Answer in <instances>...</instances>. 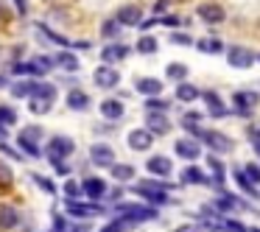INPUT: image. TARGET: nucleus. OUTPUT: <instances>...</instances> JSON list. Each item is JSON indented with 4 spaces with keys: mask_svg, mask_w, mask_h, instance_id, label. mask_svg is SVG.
Masks as SVG:
<instances>
[{
    "mask_svg": "<svg viewBox=\"0 0 260 232\" xmlns=\"http://www.w3.org/2000/svg\"><path fill=\"white\" fill-rule=\"evenodd\" d=\"M174 190V185H168L165 179H143L135 182V193L143 196V202H148V207H159V204H171L168 193Z\"/></svg>",
    "mask_w": 260,
    "mask_h": 232,
    "instance_id": "f257e3e1",
    "label": "nucleus"
},
{
    "mask_svg": "<svg viewBox=\"0 0 260 232\" xmlns=\"http://www.w3.org/2000/svg\"><path fill=\"white\" fill-rule=\"evenodd\" d=\"M187 135H190L193 140H202L215 157H218V154H230L232 148H235L232 137L221 135V131H215V129H202V126H196V129H187Z\"/></svg>",
    "mask_w": 260,
    "mask_h": 232,
    "instance_id": "f03ea898",
    "label": "nucleus"
},
{
    "mask_svg": "<svg viewBox=\"0 0 260 232\" xmlns=\"http://www.w3.org/2000/svg\"><path fill=\"white\" fill-rule=\"evenodd\" d=\"M53 101H56V87L45 84V81H37L34 92L28 95V109L37 115H45V112H51Z\"/></svg>",
    "mask_w": 260,
    "mask_h": 232,
    "instance_id": "7ed1b4c3",
    "label": "nucleus"
},
{
    "mask_svg": "<svg viewBox=\"0 0 260 232\" xmlns=\"http://www.w3.org/2000/svg\"><path fill=\"white\" fill-rule=\"evenodd\" d=\"M53 68H56V64H53V56H34V59H25V62H14L12 73L31 76V79H42V76L51 73Z\"/></svg>",
    "mask_w": 260,
    "mask_h": 232,
    "instance_id": "20e7f679",
    "label": "nucleus"
},
{
    "mask_svg": "<svg viewBox=\"0 0 260 232\" xmlns=\"http://www.w3.org/2000/svg\"><path fill=\"white\" fill-rule=\"evenodd\" d=\"M115 215H118V218H123V221H129L132 226L143 224V221L159 218L157 207H148V204H118V207H115Z\"/></svg>",
    "mask_w": 260,
    "mask_h": 232,
    "instance_id": "39448f33",
    "label": "nucleus"
},
{
    "mask_svg": "<svg viewBox=\"0 0 260 232\" xmlns=\"http://www.w3.org/2000/svg\"><path fill=\"white\" fill-rule=\"evenodd\" d=\"M73 154H76V143L70 140V137L56 135V137L48 140V159H51V162H64V159L73 157Z\"/></svg>",
    "mask_w": 260,
    "mask_h": 232,
    "instance_id": "423d86ee",
    "label": "nucleus"
},
{
    "mask_svg": "<svg viewBox=\"0 0 260 232\" xmlns=\"http://www.w3.org/2000/svg\"><path fill=\"white\" fill-rule=\"evenodd\" d=\"M232 104H235V109H232V112H235L238 118H252L254 107H260V92H254V90H238L235 95H232Z\"/></svg>",
    "mask_w": 260,
    "mask_h": 232,
    "instance_id": "0eeeda50",
    "label": "nucleus"
},
{
    "mask_svg": "<svg viewBox=\"0 0 260 232\" xmlns=\"http://www.w3.org/2000/svg\"><path fill=\"white\" fill-rule=\"evenodd\" d=\"M64 213L73 215V218H98V215H104L107 210H104L98 202H90V204H84V202H64Z\"/></svg>",
    "mask_w": 260,
    "mask_h": 232,
    "instance_id": "6e6552de",
    "label": "nucleus"
},
{
    "mask_svg": "<svg viewBox=\"0 0 260 232\" xmlns=\"http://www.w3.org/2000/svg\"><path fill=\"white\" fill-rule=\"evenodd\" d=\"M226 62H230V68H235V70H246V68L254 64V53L249 51V48H243V45H232V48H226Z\"/></svg>",
    "mask_w": 260,
    "mask_h": 232,
    "instance_id": "1a4fd4ad",
    "label": "nucleus"
},
{
    "mask_svg": "<svg viewBox=\"0 0 260 232\" xmlns=\"http://www.w3.org/2000/svg\"><path fill=\"white\" fill-rule=\"evenodd\" d=\"M199 98H204V104H207V115L210 118H230L232 109H226V104L221 101V95L215 90H204Z\"/></svg>",
    "mask_w": 260,
    "mask_h": 232,
    "instance_id": "9d476101",
    "label": "nucleus"
},
{
    "mask_svg": "<svg viewBox=\"0 0 260 232\" xmlns=\"http://www.w3.org/2000/svg\"><path fill=\"white\" fill-rule=\"evenodd\" d=\"M174 151H176V157L187 159V162H196V159L202 157V146H199V140H193V137H179V140L174 143Z\"/></svg>",
    "mask_w": 260,
    "mask_h": 232,
    "instance_id": "9b49d317",
    "label": "nucleus"
},
{
    "mask_svg": "<svg viewBox=\"0 0 260 232\" xmlns=\"http://www.w3.org/2000/svg\"><path fill=\"white\" fill-rule=\"evenodd\" d=\"M92 81H95L101 90H115V87L120 84V73L115 68H107V64H101V68L92 70Z\"/></svg>",
    "mask_w": 260,
    "mask_h": 232,
    "instance_id": "f8f14e48",
    "label": "nucleus"
},
{
    "mask_svg": "<svg viewBox=\"0 0 260 232\" xmlns=\"http://www.w3.org/2000/svg\"><path fill=\"white\" fill-rule=\"evenodd\" d=\"M146 171L154 174V179H168V176L174 174V162H171L168 157H162V154H157V157H148Z\"/></svg>",
    "mask_w": 260,
    "mask_h": 232,
    "instance_id": "ddd939ff",
    "label": "nucleus"
},
{
    "mask_svg": "<svg viewBox=\"0 0 260 232\" xmlns=\"http://www.w3.org/2000/svg\"><path fill=\"white\" fill-rule=\"evenodd\" d=\"M196 14H199V20H204L207 25H218L226 20L224 6H218V3H202V6L196 9Z\"/></svg>",
    "mask_w": 260,
    "mask_h": 232,
    "instance_id": "4468645a",
    "label": "nucleus"
},
{
    "mask_svg": "<svg viewBox=\"0 0 260 232\" xmlns=\"http://www.w3.org/2000/svg\"><path fill=\"white\" fill-rule=\"evenodd\" d=\"M90 159H92V165H98V168H112L115 165V151L107 146V143H95V146L90 148Z\"/></svg>",
    "mask_w": 260,
    "mask_h": 232,
    "instance_id": "2eb2a0df",
    "label": "nucleus"
},
{
    "mask_svg": "<svg viewBox=\"0 0 260 232\" xmlns=\"http://www.w3.org/2000/svg\"><path fill=\"white\" fill-rule=\"evenodd\" d=\"M126 143H129L132 151H148V148L154 146V135L146 129H132L129 137H126Z\"/></svg>",
    "mask_w": 260,
    "mask_h": 232,
    "instance_id": "dca6fc26",
    "label": "nucleus"
},
{
    "mask_svg": "<svg viewBox=\"0 0 260 232\" xmlns=\"http://www.w3.org/2000/svg\"><path fill=\"white\" fill-rule=\"evenodd\" d=\"M81 193H84L87 198H92V202H98V198L107 196V182H104L101 176H87V179L81 182Z\"/></svg>",
    "mask_w": 260,
    "mask_h": 232,
    "instance_id": "f3484780",
    "label": "nucleus"
},
{
    "mask_svg": "<svg viewBox=\"0 0 260 232\" xmlns=\"http://www.w3.org/2000/svg\"><path fill=\"white\" fill-rule=\"evenodd\" d=\"M126 56H129V48H126L123 42H112V45L101 48V62L107 64V68H112L115 62H123Z\"/></svg>",
    "mask_w": 260,
    "mask_h": 232,
    "instance_id": "a211bd4d",
    "label": "nucleus"
},
{
    "mask_svg": "<svg viewBox=\"0 0 260 232\" xmlns=\"http://www.w3.org/2000/svg\"><path fill=\"white\" fill-rule=\"evenodd\" d=\"M115 23L123 28V25H140L143 23V9L140 6H120L115 14Z\"/></svg>",
    "mask_w": 260,
    "mask_h": 232,
    "instance_id": "6ab92c4d",
    "label": "nucleus"
},
{
    "mask_svg": "<svg viewBox=\"0 0 260 232\" xmlns=\"http://www.w3.org/2000/svg\"><path fill=\"white\" fill-rule=\"evenodd\" d=\"M146 131H151V135H168V131H171V120H168V115L146 112Z\"/></svg>",
    "mask_w": 260,
    "mask_h": 232,
    "instance_id": "aec40b11",
    "label": "nucleus"
},
{
    "mask_svg": "<svg viewBox=\"0 0 260 232\" xmlns=\"http://www.w3.org/2000/svg\"><path fill=\"white\" fill-rule=\"evenodd\" d=\"M179 179H182V185H213V179H210L199 165H187L179 174Z\"/></svg>",
    "mask_w": 260,
    "mask_h": 232,
    "instance_id": "412c9836",
    "label": "nucleus"
},
{
    "mask_svg": "<svg viewBox=\"0 0 260 232\" xmlns=\"http://www.w3.org/2000/svg\"><path fill=\"white\" fill-rule=\"evenodd\" d=\"M135 90L140 92V95H146V98H157L159 92H162V81L154 79V76H146V79H137Z\"/></svg>",
    "mask_w": 260,
    "mask_h": 232,
    "instance_id": "4be33fe9",
    "label": "nucleus"
},
{
    "mask_svg": "<svg viewBox=\"0 0 260 232\" xmlns=\"http://www.w3.org/2000/svg\"><path fill=\"white\" fill-rule=\"evenodd\" d=\"M98 109H101V115L109 120V123H112V120H120V118H123V112H126L123 104H120L118 98H107V101H101V104H98Z\"/></svg>",
    "mask_w": 260,
    "mask_h": 232,
    "instance_id": "5701e85b",
    "label": "nucleus"
},
{
    "mask_svg": "<svg viewBox=\"0 0 260 232\" xmlns=\"http://www.w3.org/2000/svg\"><path fill=\"white\" fill-rule=\"evenodd\" d=\"M193 45H196L199 53H210V56H215V53H224V51H226V45L218 40V37H202V40L193 42Z\"/></svg>",
    "mask_w": 260,
    "mask_h": 232,
    "instance_id": "b1692460",
    "label": "nucleus"
},
{
    "mask_svg": "<svg viewBox=\"0 0 260 232\" xmlns=\"http://www.w3.org/2000/svg\"><path fill=\"white\" fill-rule=\"evenodd\" d=\"M17 226H20V213L9 204H3L0 207V229H17Z\"/></svg>",
    "mask_w": 260,
    "mask_h": 232,
    "instance_id": "393cba45",
    "label": "nucleus"
},
{
    "mask_svg": "<svg viewBox=\"0 0 260 232\" xmlns=\"http://www.w3.org/2000/svg\"><path fill=\"white\" fill-rule=\"evenodd\" d=\"M207 165H210V171H213V176H210V179H213V185H218L221 190H224V179H226V168H224V162H221V159L215 157V154H210V157H207Z\"/></svg>",
    "mask_w": 260,
    "mask_h": 232,
    "instance_id": "a878e982",
    "label": "nucleus"
},
{
    "mask_svg": "<svg viewBox=\"0 0 260 232\" xmlns=\"http://www.w3.org/2000/svg\"><path fill=\"white\" fill-rule=\"evenodd\" d=\"M199 95H202V90H199L196 84H190V81H182V84H176V101L190 104V101H196Z\"/></svg>",
    "mask_w": 260,
    "mask_h": 232,
    "instance_id": "bb28decb",
    "label": "nucleus"
},
{
    "mask_svg": "<svg viewBox=\"0 0 260 232\" xmlns=\"http://www.w3.org/2000/svg\"><path fill=\"white\" fill-rule=\"evenodd\" d=\"M53 64H56V68H62V70H70V73H73V70H79V56H76L73 51H59L56 56H53Z\"/></svg>",
    "mask_w": 260,
    "mask_h": 232,
    "instance_id": "cd10ccee",
    "label": "nucleus"
},
{
    "mask_svg": "<svg viewBox=\"0 0 260 232\" xmlns=\"http://www.w3.org/2000/svg\"><path fill=\"white\" fill-rule=\"evenodd\" d=\"M68 107L76 109V112H84V109L90 107V95H87L84 90H70L68 92Z\"/></svg>",
    "mask_w": 260,
    "mask_h": 232,
    "instance_id": "c85d7f7f",
    "label": "nucleus"
},
{
    "mask_svg": "<svg viewBox=\"0 0 260 232\" xmlns=\"http://www.w3.org/2000/svg\"><path fill=\"white\" fill-rule=\"evenodd\" d=\"M14 123H17V109L9 107V104H3V107H0V137L6 135V129L14 126Z\"/></svg>",
    "mask_w": 260,
    "mask_h": 232,
    "instance_id": "c756f323",
    "label": "nucleus"
},
{
    "mask_svg": "<svg viewBox=\"0 0 260 232\" xmlns=\"http://www.w3.org/2000/svg\"><path fill=\"white\" fill-rule=\"evenodd\" d=\"M232 176H235V182H238V187H241L243 193H246L249 198H260V193H257V187L254 185H249L246 182V176H243V171H241V165L238 168H232Z\"/></svg>",
    "mask_w": 260,
    "mask_h": 232,
    "instance_id": "7c9ffc66",
    "label": "nucleus"
},
{
    "mask_svg": "<svg viewBox=\"0 0 260 232\" xmlns=\"http://www.w3.org/2000/svg\"><path fill=\"white\" fill-rule=\"evenodd\" d=\"M165 76H168L171 81H176V84H182V81H187V64L171 62L168 68H165Z\"/></svg>",
    "mask_w": 260,
    "mask_h": 232,
    "instance_id": "2f4dec72",
    "label": "nucleus"
},
{
    "mask_svg": "<svg viewBox=\"0 0 260 232\" xmlns=\"http://www.w3.org/2000/svg\"><path fill=\"white\" fill-rule=\"evenodd\" d=\"M157 48H159V42H157V37H151V34H143L140 40H137V53H143V56L157 53Z\"/></svg>",
    "mask_w": 260,
    "mask_h": 232,
    "instance_id": "473e14b6",
    "label": "nucleus"
},
{
    "mask_svg": "<svg viewBox=\"0 0 260 232\" xmlns=\"http://www.w3.org/2000/svg\"><path fill=\"white\" fill-rule=\"evenodd\" d=\"M171 109V101L168 98H146V112H157V115H165Z\"/></svg>",
    "mask_w": 260,
    "mask_h": 232,
    "instance_id": "72a5a7b5",
    "label": "nucleus"
},
{
    "mask_svg": "<svg viewBox=\"0 0 260 232\" xmlns=\"http://www.w3.org/2000/svg\"><path fill=\"white\" fill-rule=\"evenodd\" d=\"M109 171H112V176L118 182H132V179H135V168H132V165H126V162H120V165L115 162Z\"/></svg>",
    "mask_w": 260,
    "mask_h": 232,
    "instance_id": "f704fd0d",
    "label": "nucleus"
},
{
    "mask_svg": "<svg viewBox=\"0 0 260 232\" xmlns=\"http://www.w3.org/2000/svg\"><path fill=\"white\" fill-rule=\"evenodd\" d=\"M34 87H37V81H14V84H12V95L14 98H28L31 92H34Z\"/></svg>",
    "mask_w": 260,
    "mask_h": 232,
    "instance_id": "c9c22d12",
    "label": "nucleus"
},
{
    "mask_svg": "<svg viewBox=\"0 0 260 232\" xmlns=\"http://www.w3.org/2000/svg\"><path fill=\"white\" fill-rule=\"evenodd\" d=\"M241 171H243V176H246L249 185H254V187L260 185V165H257V162H246V165H241Z\"/></svg>",
    "mask_w": 260,
    "mask_h": 232,
    "instance_id": "e433bc0d",
    "label": "nucleus"
},
{
    "mask_svg": "<svg viewBox=\"0 0 260 232\" xmlns=\"http://www.w3.org/2000/svg\"><path fill=\"white\" fill-rule=\"evenodd\" d=\"M64 196H68V202H81V196H84V193H81V185H76L73 179H68L64 182Z\"/></svg>",
    "mask_w": 260,
    "mask_h": 232,
    "instance_id": "4c0bfd02",
    "label": "nucleus"
},
{
    "mask_svg": "<svg viewBox=\"0 0 260 232\" xmlns=\"http://www.w3.org/2000/svg\"><path fill=\"white\" fill-rule=\"evenodd\" d=\"M31 179H34V182H37V185H40L45 193L56 196V185H53V179H48V176H42V174H31Z\"/></svg>",
    "mask_w": 260,
    "mask_h": 232,
    "instance_id": "58836bf2",
    "label": "nucleus"
},
{
    "mask_svg": "<svg viewBox=\"0 0 260 232\" xmlns=\"http://www.w3.org/2000/svg\"><path fill=\"white\" fill-rule=\"evenodd\" d=\"M118 34H120V25L115 23V17H112V20H107V23L101 25V37H104V40H115Z\"/></svg>",
    "mask_w": 260,
    "mask_h": 232,
    "instance_id": "ea45409f",
    "label": "nucleus"
},
{
    "mask_svg": "<svg viewBox=\"0 0 260 232\" xmlns=\"http://www.w3.org/2000/svg\"><path fill=\"white\" fill-rule=\"evenodd\" d=\"M129 229H132L129 221H123V218H112V221H109V224L104 226L101 232H129Z\"/></svg>",
    "mask_w": 260,
    "mask_h": 232,
    "instance_id": "a19ab883",
    "label": "nucleus"
},
{
    "mask_svg": "<svg viewBox=\"0 0 260 232\" xmlns=\"http://www.w3.org/2000/svg\"><path fill=\"white\" fill-rule=\"evenodd\" d=\"M182 126H185V129H196V126H202V115L199 112H185L182 115Z\"/></svg>",
    "mask_w": 260,
    "mask_h": 232,
    "instance_id": "79ce46f5",
    "label": "nucleus"
},
{
    "mask_svg": "<svg viewBox=\"0 0 260 232\" xmlns=\"http://www.w3.org/2000/svg\"><path fill=\"white\" fill-rule=\"evenodd\" d=\"M17 143H20V148H23L25 154H31V157H40V146L37 143H31V140H25V137H17Z\"/></svg>",
    "mask_w": 260,
    "mask_h": 232,
    "instance_id": "37998d69",
    "label": "nucleus"
},
{
    "mask_svg": "<svg viewBox=\"0 0 260 232\" xmlns=\"http://www.w3.org/2000/svg\"><path fill=\"white\" fill-rule=\"evenodd\" d=\"M157 25H168V28H176V25H185V20L176 17V14H165V17H157Z\"/></svg>",
    "mask_w": 260,
    "mask_h": 232,
    "instance_id": "c03bdc74",
    "label": "nucleus"
},
{
    "mask_svg": "<svg viewBox=\"0 0 260 232\" xmlns=\"http://www.w3.org/2000/svg\"><path fill=\"white\" fill-rule=\"evenodd\" d=\"M171 42H174V45H187V48H190L193 45V37L185 34V31H174V34H171Z\"/></svg>",
    "mask_w": 260,
    "mask_h": 232,
    "instance_id": "a18cd8bd",
    "label": "nucleus"
},
{
    "mask_svg": "<svg viewBox=\"0 0 260 232\" xmlns=\"http://www.w3.org/2000/svg\"><path fill=\"white\" fill-rule=\"evenodd\" d=\"M20 137H25V140L37 143V140L42 137V126H28V129H23V131H20Z\"/></svg>",
    "mask_w": 260,
    "mask_h": 232,
    "instance_id": "49530a36",
    "label": "nucleus"
},
{
    "mask_svg": "<svg viewBox=\"0 0 260 232\" xmlns=\"http://www.w3.org/2000/svg\"><path fill=\"white\" fill-rule=\"evenodd\" d=\"M0 185H12V168L0 159Z\"/></svg>",
    "mask_w": 260,
    "mask_h": 232,
    "instance_id": "de8ad7c7",
    "label": "nucleus"
},
{
    "mask_svg": "<svg viewBox=\"0 0 260 232\" xmlns=\"http://www.w3.org/2000/svg\"><path fill=\"white\" fill-rule=\"evenodd\" d=\"M51 232H68V218H64V215H53V229Z\"/></svg>",
    "mask_w": 260,
    "mask_h": 232,
    "instance_id": "09e8293b",
    "label": "nucleus"
},
{
    "mask_svg": "<svg viewBox=\"0 0 260 232\" xmlns=\"http://www.w3.org/2000/svg\"><path fill=\"white\" fill-rule=\"evenodd\" d=\"M0 151L6 154V157H12V159H17V162H20V159H23V154H20V151H14V148H12V146H9V143H0Z\"/></svg>",
    "mask_w": 260,
    "mask_h": 232,
    "instance_id": "8fccbe9b",
    "label": "nucleus"
},
{
    "mask_svg": "<svg viewBox=\"0 0 260 232\" xmlns=\"http://www.w3.org/2000/svg\"><path fill=\"white\" fill-rule=\"evenodd\" d=\"M246 135H249V140H252V143H260V120H257L254 126H249Z\"/></svg>",
    "mask_w": 260,
    "mask_h": 232,
    "instance_id": "3c124183",
    "label": "nucleus"
},
{
    "mask_svg": "<svg viewBox=\"0 0 260 232\" xmlns=\"http://www.w3.org/2000/svg\"><path fill=\"white\" fill-rule=\"evenodd\" d=\"M174 232H202V226H196V224H182V226H176Z\"/></svg>",
    "mask_w": 260,
    "mask_h": 232,
    "instance_id": "603ef678",
    "label": "nucleus"
},
{
    "mask_svg": "<svg viewBox=\"0 0 260 232\" xmlns=\"http://www.w3.org/2000/svg\"><path fill=\"white\" fill-rule=\"evenodd\" d=\"M53 168H56V174H62V176H68L70 174V168H68V162H51Z\"/></svg>",
    "mask_w": 260,
    "mask_h": 232,
    "instance_id": "864d4df0",
    "label": "nucleus"
},
{
    "mask_svg": "<svg viewBox=\"0 0 260 232\" xmlns=\"http://www.w3.org/2000/svg\"><path fill=\"white\" fill-rule=\"evenodd\" d=\"M14 6H17L20 14H28V0H14Z\"/></svg>",
    "mask_w": 260,
    "mask_h": 232,
    "instance_id": "5fc2aeb1",
    "label": "nucleus"
},
{
    "mask_svg": "<svg viewBox=\"0 0 260 232\" xmlns=\"http://www.w3.org/2000/svg\"><path fill=\"white\" fill-rule=\"evenodd\" d=\"M168 3L171 0H157V3H154V14H159L162 9H168Z\"/></svg>",
    "mask_w": 260,
    "mask_h": 232,
    "instance_id": "6e6d98bb",
    "label": "nucleus"
},
{
    "mask_svg": "<svg viewBox=\"0 0 260 232\" xmlns=\"http://www.w3.org/2000/svg\"><path fill=\"white\" fill-rule=\"evenodd\" d=\"M3 17H6V9H3V6H0V20H3Z\"/></svg>",
    "mask_w": 260,
    "mask_h": 232,
    "instance_id": "4d7b16f0",
    "label": "nucleus"
},
{
    "mask_svg": "<svg viewBox=\"0 0 260 232\" xmlns=\"http://www.w3.org/2000/svg\"><path fill=\"white\" fill-rule=\"evenodd\" d=\"M254 151H257V157H260V143H254Z\"/></svg>",
    "mask_w": 260,
    "mask_h": 232,
    "instance_id": "13d9d810",
    "label": "nucleus"
},
{
    "mask_svg": "<svg viewBox=\"0 0 260 232\" xmlns=\"http://www.w3.org/2000/svg\"><path fill=\"white\" fill-rule=\"evenodd\" d=\"M254 62H257V64H260V53H257V56H254Z\"/></svg>",
    "mask_w": 260,
    "mask_h": 232,
    "instance_id": "bf43d9fd",
    "label": "nucleus"
},
{
    "mask_svg": "<svg viewBox=\"0 0 260 232\" xmlns=\"http://www.w3.org/2000/svg\"><path fill=\"white\" fill-rule=\"evenodd\" d=\"M249 232H260V229H257V226H254V229H249Z\"/></svg>",
    "mask_w": 260,
    "mask_h": 232,
    "instance_id": "052dcab7",
    "label": "nucleus"
}]
</instances>
